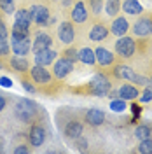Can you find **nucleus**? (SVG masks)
Returning a JSON list of instances; mask_svg holds the SVG:
<instances>
[{
  "label": "nucleus",
  "instance_id": "1",
  "mask_svg": "<svg viewBox=\"0 0 152 154\" xmlns=\"http://www.w3.org/2000/svg\"><path fill=\"white\" fill-rule=\"evenodd\" d=\"M38 107L33 100H28V98H18L16 102V107H14V112L18 116L23 123H30L35 116H37Z\"/></svg>",
  "mask_w": 152,
  "mask_h": 154
},
{
  "label": "nucleus",
  "instance_id": "2",
  "mask_svg": "<svg viewBox=\"0 0 152 154\" xmlns=\"http://www.w3.org/2000/svg\"><path fill=\"white\" fill-rule=\"evenodd\" d=\"M11 49L14 51L16 56H26L32 51V42L30 37L25 33H14L12 32V38H11Z\"/></svg>",
  "mask_w": 152,
  "mask_h": 154
},
{
  "label": "nucleus",
  "instance_id": "3",
  "mask_svg": "<svg viewBox=\"0 0 152 154\" xmlns=\"http://www.w3.org/2000/svg\"><path fill=\"white\" fill-rule=\"evenodd\" d=\"M30 25H32L30 11L28 9H19L18 12H16V18H14L12 32H14V33H25V35H30Z\"/></svg>",
  "mask_w": 152,
  "mask_h": 154
},
{
  "label": "nucleus",
  "instance_id": "4",
  "mask_svg": "<svg viewBox=\"0 0 152 154\" xmlns=\"http://www.w3.org/2000/svg\"><path fill=\"white\" fill-rule=\"evenodd\" d=\"M87 91L95 96H103L110 91V81L103 75V74H98L93 77V81L87 84Z\"/></svg>",
  "mask_w": 152,
  "mask_h": 154
},
{
  "label": "nucleus",
  "instance_id": "5",
  "mask_svg": "<svg viewBox=\"0 0 152 154\" xmlns=\"http://www.w3.org/2000/svg\"><path fill=\"white\" fill-rule=\"evenodd\" d=\"M115 75L119 77V79H124V81L135 82V84H143V86H149V81H147L145 77L138 75L133 68L126 67V65H119V67H115Z\"/></svg>",
  "mask_w": 152,
  "mask_h": 154
},
{
  "label": "nucleus",
  "instance_id": "6",
  "mask_svg": "<svg viewBox=\"0 0 152 154\" xmlns=\"http://www.w3.org/2000/svg\"><path fill=\"white\" fill-rule=\"evenodd\" d=\"M115 51L119 56L129 58L135 53V40L131 37H126V35L119 37V40L115 42Z\"/></svg>",
  "mask_w": 152,
  "mask_h": 154
},
{
  "label": "nucleus",
  "instance_id": "7",
  "mask_svg": "<svg viewBox=\"0 0 152 154\" xmlns=\"http://www.w3.org/2000/svg\"><path fill=\"white\" fill-rule=\"evenodd\" d=\"M72 70H74V61H70L67 58H59L58 61H54L53 74H54L56 79H63V77H67Z\"/></svg>",
  "mask_w": 152,
  "mask_h": 154
},
{
  "label": "nucleus",
  "instance_id": "8",
  "mask_svg": "<svg viewBox=\"0 0 152 154\" xmlns=\"http://www.w3.org/2000/svg\"><path fill=\"white\" fill-rule=\"evenodd\" d=\"M28 11H30V16H32V21H35L37 25H47L49 9L46 5H32Z\"/></svg>",
  "mask_w": 152,
  "mask_h": 154
},
{
  "label": "nucleus",
  "instance_id": "9",
  "mask_svg": "<svg viewBox=\"0 0 152 154\" xmlns=\"http://www.w3.org/2000/svg\"><path fill=\"white\" fill-rule=\"evenodd\" d=\"M46 142V128L42 125H33L30 130V144L33 147H40Z\"/></svg>",
  "mask_w": 152,
  "mask_h": 154
},
{
  "label": "nucleus",
  "instance_id": "10",
  "mask_svg": "<svg viewBox=\"0 0 152 154\" xmlns=\"http://www.w3.org/2000/svg\"><path fill=\"white\" fill-rule=\"evenodd\" d=\"M58 37H59L61 42H65V44H72V42H74V37H75L74 25H72L70 21L61 23V25H59V28H58Z\"/></svg>",
  "mask_w": 152,
  "mask_h": 154
},
{
  "label": "nucleus",
  "instance_id": "11",
  "mask_svg": "<svg viewBox=\"0 0 152 154\" xmlns=\"http://www.w3.org/2000/svg\"><path fill=\"white\" fill-rule=\"evenodd\" d=\"M54 58H58L56 51H53V49H40L35 53V63L37 65H42V67H46V65H51V63H54Z\"/></svg>",
  "mask_w": 152,
  "mask_h": 154
},
{
  "label": "nucleus",
  "instance_id": "12",
  "mask_svg": "<svg viewBox=\"0 0 152 154\" xmlns=\"http://www.w3.org/2000/svg\"><path fill=\"white\" fill-rule=\"evenodd\" d=\"M133 32H135V35H138V37H147V35H150L152 33V19L150 18L138 19L133 26Z\"/></svg>",
  "mask_w": 152,
  "mask_h": 154
},
{
  "label": "nucleus",
  "instance_id": "13",
  "mask_svg": "<svg viewBox=\"0 0 152 154\" xmlns=\"http://www.w3.org/2000/svg\"><path fill=\"white\" fill-rule=\"evenodd\" d=\"M30 75L32 79L38 82V84H47L49 81H51V74H49L46 67H42V65H35L33 68H30Z\"/></svg>",
  "mask_w": 152,
  "mask_h": 154
},
{
  "label": "nucleus",
  "instance_id": "14",
  "mask_svg": "<svg viewBox=\"0 0 152 154\" xmlns=\"http://www.w3.org/2000/svg\"><path fill=\"white\" fill-rule=\"evenodd\" d=\"M86 123L91 126H100L105 123V112L100 110V109H89L86 110V116H84Z\"/></svg>",
  "mask_w": 152,
  "mask_h": 154
},
{
  "label": "nucleus",
  "instance_id": "15",
  "mask_svg": "<svg viewBox=\"0 0 152 154\" xmlns=\"http://www.w3.org/2000/svg\"><path fill=\"white\" fill-rule=\"evenodd\" d=\"M82 131H84V126H82V123H79V121H70L63 128V133H65L67 138H79L82 135Z\"/></svg>",
  "mask_w": 152,
  "mask_h": 154
},
{
  "label": "nucleus",
  "instance_id": "16",
  "mask_svg": "<svg viewBox=\"0 0 152 154\" xmlns=\"http://www.w3.org/2000/svg\"><path fill=\"white\" fill-rule=\"evenodd\" d=\"M86 19H87V9H86L84 2L79 0L72 9V21L74 23H84Z\"/></svg>",
  "mask_w": 152,
  "mask_h": 154
},
{
  "label": "nucleus",
  "instance_id": "17",
  "mask_svg": "<svg viewBox=\"0 0 152 154\" xmlns=\"http://www.w3.org/2000/svg\"><path fill=\"white\" fill-rule=\"evenodd\" d=\"M95 58H96V61H98L100 65H103V67H108V65L114 63V54H112L108 49H103V48L96 49L95 51Z\"/></svg>",
  "mask_w": 152,
  "mask_h": 154
},
{
  "label": "nucleus",
  "instance_id": "18",
  "mask_svg": "<svg viewBox=\"0 0 152 154\" xmlns=\"http://www.w3.org/2000/svg\"><path fill=\"white\" fill-rule=\"evenodd\" d=\"M107 35H108V30H107V26H105V25H102V23L95 25L93 28L89 30V38H91V40H95V42L105 40V38H107Z\"/></svg>",
  "mask_w": 152,
  "mask_h": 154
},
{
  "label": "nucleus",
  "instance_id": "19",
  "mask_svg": "<svg viewBox=\"0 0 152 154\" xmlns=\"http://www.w3.org/2000/svg\"><path fill=\"white\" fill-rule=\"evenodd\" d=\"M51 44H53V38L49 37L47 33H38L37 37H35V40H33V46H32V49L37 53V51H40V49L51 48Z\"/></svg>",
  "mask_w": 152,
  "mask_h": 154
},
{
  "label": "nucleus",
  "instance_id": "20",
  "mask_svg": "<svg viewBox=\"0 0 152 154\" xmlns=\"http://www.w3.org/2000/svg\"><path fill=\"white\" fill-rule=\"evenodd\" d=\"M129 30V23L126 21V18H115L112 23V33L117 37H123L126 35V32Z\"/></svg>",
  "mask_w": 152,
  "mask_h": 154
},
{
  "label": "nucleus",
  "instance_id": "21",
  "mask_svg": "<svg viewBox=\"0 0 152 154\" xmlns=\"http://www.w3.org/2000/svg\"><path fill=\"white\" fill-rule=\"evenodd\" d=\"M123 11L126 14H131V16H136V14H142L143 7L138 0H124L123 2Z\"/></svg>",
  "mask_w": 152,
  "mask_h": 154
},
{
  "label": "nucleus",
  "instance_id": "22",
  "mask_svg": "<svg viewBox=\"0 0 152 154\" xmlns=\"http://www.w3.org/2000/svg\"><path fill=\"white\" fill-rule=\"evenodd\" d=\"M140 95V91L133 86V84H123V86L119 88V98H123V100H135L136 96Z\"/></svg>",
  "mask_w": 152,
  "mask_h": 154
},
{
  "label": "nucleus",
  "instance_id": "23",
  "mask_svg": "<svg viewBox=\"0 0 152 154\" xmlns=\"http://www.w3.org/2000/svg\"><path fill=\"white\" fill-rule=\"evenodd\" d=\"M79 60L86 63V65H95L96 63V58H95V51L89 48H82L79 51Z\"/></svg>",
  "mask_w": 152,
  "mask_h": 154
},
{
  "label": "nucleus",
  "instance_id": "24",
  "mask_svg": "<svg viewBox=\"0 0 152 154\" xmlns=\"http://www.w3.org/2000/svg\"><path fill=\"white\" fill-rule=\"evenodd\" d=\"M11 67L16 72H26L30 65H28V60H25V58H11Z\"/></svg>",
  "mask_w": 152,
  "mask_h": 154
},
{
  "label": "nucleus",
  "instance_id": "25",
  "mask_svg": "<svg viewBox=\"0 0 152 154\" xmlns=\"http://www.w3.org/2000/svg\"><path fill=\"white\" fill-rule=\"evenodd\" d=\"M152 135V128L149 125H138L136 126V130H135V137L138 138V140H145V138H150Z\"/></svg>",
  "mask_w": 152,
  "mask_h": 154
},
{
  "label": "nucleus",
  "instance_id": "26",
  "mask_svg": "<svg viewBox=\"0 0 152 154\" xmlns=\"http://www.w3.org/2000/svg\"><path fill=\"white\" fill-rule=\"evenodd\" d=\"M105 9H107L108 16H115L119 12V9H121V4H119V0H107L105 2Z\"/></svg>",
  "mask_w": 152,
  "mask_h": 154
},
{
  "label": "nucleus",
  "instance_id": "27",
  "mask_svg": "<svg viewBox=\"0 0 152 154\" xmlns=\"http://www.w3.org/2000/svg\"><path fill=\"white\" fill-rule=\"evenodd\" d=\"M138 152L143 154H152V138H145V140H140V145L136 147Z\"/></svg>",
  "mask_w": 152,
  "mask_h": 154
},
{
  "label": "nucleus",
  "instance_id": "28",
  "mask_svg": "<svg viewBox=\"0 0 152 154\" xmlns=\"http://www.w3.org/2000/svg\"><path fill=\"white\" fill-rule=\"evenodd\" d=\"M110 109H112L114 112H123V110H126V100H123V98L112 100V102H110Z\"/></svg>",
  "mask_w": 152,
  "mask_h": 154
},
{
  "label": "nucleus",
  "instance_id": "29",
  "mask_svg": "<svg viewBox=\"0 0 152 154\" xmlns=\"http://www.w3.org/2000/svg\"><path fill=\"white\" fill-rule=\"evenodd\" d=\"M14 5H16V2L14 0H0V9L4 11V12H14Z\"/></svg>",
  "mask_w": 152,
  "mask_h": 154
},
{
  "label": "nucleus",
  "instance_id": "30",
  "mask_svg": "<svg viewBox=\"0 0 152 154\" xmlns=\"http://www.w3.org/2000/svg\"><path fill=\"white\" fill-rule=\"evenodd\" d=\"M150 100H152V88L145 86V89H143L142 95H140V102L147 103V102H150Z\"/></svg>",
  "mask_w": 152,
  "mask_h": 154
},
{
  "label": "nucleus",
  "instance_id": "31",
  "mask_svg": "<svg viewBox=\"0 0 152 154\" xmlns=\"http://www.w3.org/2000/svg\"><path fill=\"white\" fill-rule=\"evenodd\" d=\"M9 42H7V38L5 37H0V54L2 56H7L9 54Z\"/></svg>",
  "mask_w": 152,
  "mask_h": 154
},
{
  "label": "nucleus",
  "instance_id": "32",
  "mask_svg": "<svg viewBox=\"0 0 152 154\" xmlns=\"http://www.w3.org/2000/svg\"><path fill=\"white\" fill-rule=\"evenodd\" d=\"M63 56L67 58V60H70V61H75V60H79V51H75L74 48H68Z\"/></svg>",
  "mask_w": 152,
  "mask_h": 154
},
{
  "label": "nucleus",
  "instance_id": "33",
  "mask_svg": "<svg viewBox=\"0 0 152 154\" xmlns=\"http://www.w3.org/2000/svg\"><path fill=\"white\" fill-rule=\"evenodd\" d=\"M89 4H91L93 14H100V11H102V7H103V2H102V0H89Z\"/></svg>",
  "mask_w": 152,
  "mask_h": 154
},
{
  "label": "nucleus",
  "instance_id": "34",
  "mask_svg": "<svg viewBox=\"0 0 152 154\" xmlns=\"http://www.w3.org/2000/svg\"><path fill=\"white\" fill-rule=\"evenodd\" d=\"M0 86H4V88H11V86H12V81H11L9 77L2 75V77H0Z\"/></svg>",
  "mask_w": 152,
  "mask_h": 154
},
{
  "label": "nucleus",
  "instance_id": "35",
  "mask_svg": "<svg viewBox=\"0 0 152 154\" xmlns=\"http://www.w3.org/2000/svg\"><path fill=\"white\" fill-rule=\"evenodd\" d=\"M131 112H133L135 119H136V117H140V114H142V107H138L136 103H133V105H131Z\"/></svg>",
  "mask_w": 152,
  "mask_h": 154
},
{
  "label": "nucleus",
  "instance_id": "36",
  "mask_svg": "<svg viewBox=\"0 0 152 154\" xmlns=\"http://www.w3.org/2000/svg\"><path fill=\"white\" fill-rule=\"evenodd\" d=\"M77 149H79V151H84V149H87V140H82V138L79 137V140H77Z\"/></svg>",
  "mask_w": 152,
  "mask_h": 154
},
{
  "label": "nucleus",
  "instance_id": "37",
  "mask_svg": "<svg viewBox=\"0 0 152 154\" xmlns=\"http://www.w3.org/2000/svg\"><path fill=\"white\" fill-rule=\"evenodd\" d=\"M23 88H25V89H26V91H28V93H35V88L32 86V84H30V82H26V81H25V82H23Z\"/></svg>",
  "mask_w": 152,
  "mask_h": 154
},
{
  "label": "nucleus",
  "instance_id": "38",
  "mask_svg": "<svg viewBox=\"0 0 152 154\" xmlns=\"http://www.w3.org/2000/svg\"><path fill=\"white\" fill-rule=\"evenodd\" d=\"M7 35V28L4 25V21H0V37H5Z\"/></svg>",
  "mask_w": 152,
  "mask_h": 154
},
{
  "label": "nucleus",
  "instance_id": "39",
  "mask_svg": "<svg viewBox=\"0 0 152 154\" xmlns=\"http://www.w3.org/2000/svg\"><path fill=\"white\" fill-rule=\"evenodd\" d=\"M5 103H7V100H5V96L0 95V112L4 110V107H5Z\"/></svg>",
  "mask_w": 152,
  "mask_h": 154
},
{
  "label": "nucleus",
  "instance_id": "40",
  "mask_svg": "<svg viewBox=\"0 0 152 154\" xmlns=\"http://www.w3.org/2000/svg\"><path fill=\"white\" fill-rule=\"evenodd\" d=\"M14 152H28V147H25V145L16 147V149H14Z\"/></svg>",
  "mask_w": 152,
  "mask_h": 154
},
{
  "label": "nucleus",
  "instance_id": "41",
  "mask_svg": "<svg viewBox=\"0 0 152 154\" xmlns=\"http://www.w3.org/2000/svg\"><path fill=\"white\" fill-rule=\"evenodd\" d=\"M115 96H119V91H112L110 93V98H115Z\"/></svg>",
  "mask_w": 152,
  "mask_h": 154
},
{
  "label": "nucleus",
  "instance_id": "42",
  "mask_svg": "<svg viewBox=\"0 0 152 154\" xmlns=\"http://www.w3.org/2000/svg\"><path fill=\"white\" fill-rule=\"evenodd\" d=\"M70 4H72V0H63V5H65V7H68Z\"/></svg>",
  "mask_w": 152,
  "mask_h": 154
},
{
  "label": "nucleus",
  "instance_id": "43",
  "mask_svg": "<svg viewBox=\"0 0 152 154\" xmlns=\"http://www.w3.org/2000/svg\"><path fill=\"white\" fill-rule=\"evenodd\" d=\"M2 67H4V65H2V61H0V68H2Z\"/></svg>",
  "mask_w": 152,
  "mask_h": 154
},
{
  "label": "nucleus",
  "instance_id": "44",
  "mask_svg": "<svg viewBox=\"0 0 152 154\" xmlns=\"http://www.w3.org/2000/svg\"><path fill=\"white\" fill-rule=\"evenodd\" d=\"M150 84H152V77H150Z\"/></svg>",
  "mask_w": 152,
  "mask_h": 154
},
{
  "label": "nucleus",
  "instance_id": "45",
  "mask_svg": "<svg viewBox=\"0 0 152 154\" xmlns=\"http://www.w3.org/2000/svg\"><path fill=\"white\" fill-rule=\"evenodd\" d=\"M0 21H2V19H0Z\"/></svg>",
  "mask_w": 152,
  "mask_h": 154
}]
</instances>
